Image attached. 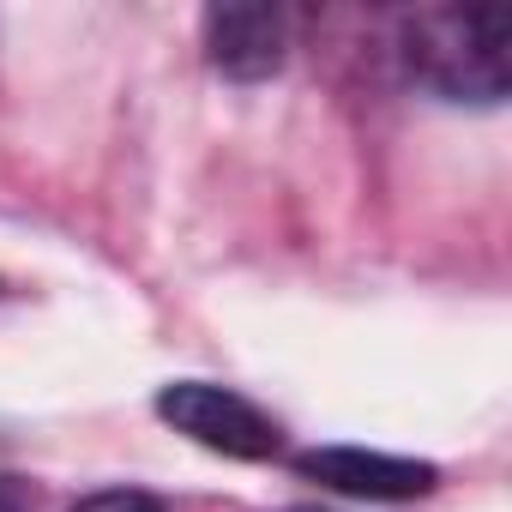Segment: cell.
I'll return each instance as SVG.
<instances>
[{
  "mask_svg": "<svg viewBox=\"0 0 512 512\" xmlns=\"http://www.w3.org/2000/svg\"><path fill=\"white\" fill-rule=\"evenodd\" d=\"M512 13L506 7H416L398 19L404 73L440 103L494 109L512 85Z\"/></svg>",
  "mask_w": 512,
  "mask_h": 512,
  "instance_id": "6da1fadb",
  "label": "cell"
},
{
  "mask_svg": "<svg viewBox=\"0 0 512 512\" xmlns=\"http://www.w3.org/2000/svg\"><path fill=\"white\" fill-rule=\"evenodd\" d=\"M157 416L187 434L193 446L205 452H223V458H278L284 452V428L272 410H260L253 398H241L235 386H211V380H169L157 392Z\"/></svg>",
  "mask_w": 512,
  "mask_h": 512,
  "instance_id": "7a4b0ae2",
  "label": "cell"
},
{
  "mask_svg": "<svg viewBox=\"0 0 512 512\" xmlns=\"http://www.w3.org/2000/svg\"><path fill=\"white\" fill-rule=\"evenodd\" d=\"M199 37H205V61L235 85H260L290 61V13L266 7V0H223V7H205Z\"/></svg>",
  "mask_w": 512,
  "mask_h": 512,
  "instance_id": "3957f363",
  "label": "cell"
},
{
  "mask_svg": "<svg viewBox=\"0 0 512 512\" xmlns=\"http://www.w3.org/2000/svg\"><path fill=\"white\" fill-rule=\"evenodd\" d=\"M296 470L350 500H422L440 482L428 458H398V452H368V446H314L296 458Z\"/></svg>",
  "mask_w": 512,
  "mask_h": 512,
  "instance_id": "277c9868",
  "label": "cell"
},
{
  "mask_svg": "<svg viewBox=\"0 0 512 512\" xmlns=\"http://www.w3.org/2000/svg\"><path fill=\"white\" fill-rule=\"evenodd\" d=\"M73 512H163V500L145 488H103V494H85Z\"/></svg>",
  "mask_w": 512,
  "mask_h": 512,
  "instance_id": "5b68a950",
  "label": "cell"
},
{
  "mask_svg": "<svg viewBox=\"0 0 512 512\" xmlns=\"http://www.w3.org/2000/svg\"><path fill=\"white\" fill-rule=\"evenodd\" d=\"M0 512H25V500H19V494H13L7 482H0Z\"/></svg>",
  "mask_w": 512,
  "mask_h": 512,
  "instance_id": "8992f818",
  "label": "cell"
},
{
  "mask_svg": "<svg viewBox=\"0 0 512 512\" xmlns=\"http://www.w3.org/2000/svg\"><path fill=\"white\" fill-rule=\"evenodd\" d=\"M290 512H320V506H290Z\"/></svg>",
  "mask_w": 512,
  "mask_h": 512,
  "instance_id": "52a82bcc",
  "label": "cell"
}]
</instances>
